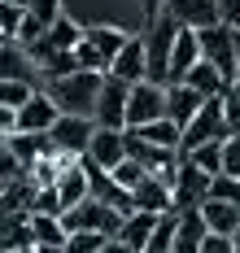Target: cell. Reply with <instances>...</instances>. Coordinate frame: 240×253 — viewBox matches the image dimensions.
I'll return each instance as SVG.
<instances>
[{
  "instance_id": "obj_1",
  "label": "cell",
  "mask_w": 240,
  "mask_h": 253,
  "mask_svg": "<svg viewBox=\"0 0 240 253\" xmlns=\"http://www.w3.org/2000/svg\"><path fill=\"white\" fill-rule=\"evenodd\" d=\"M101 83H105L101 70H70V75H61V79H48L44 92L53 96V105L61 114L92 118L96 114V96H101Z\"/></svg>"
},
{
  "instance_id": "obj_2",
  "label": "cell",
  "mask_w": 240,
  "mask_h": 253,
  "mask_svg": "<svg viewBox=\"0 0 240 253\" xmlns=\"http://www.w3.org/2000/svg\"><path fill=\"white\" fill-rule=\"evenodd\" d=\"M122 218H127V214H118L114 205L87 197V201L70 205V210L61 214V227H66V231H101V236H118Z\"/></svg>"
},
{
  "instance_id": "obj_3",
  "label": "cell",
  "mask_w": 240,
  "mask_h": 253,
  "mask_svg": "<svg viewBox=\"0 0 240 253\" xmlns=\"http://www.w3.org/2000/svg\"><path fill=\"white\" fill-rule=\"evenodd\" d=\"M175 35H179V22L170 13H158L149 22V35H144V52H149V83H166L170 75V48H175Z\"/></svg>"
},
{
  "instance_id": "obj_4",
  "label": "cell",
  "mask_w": 240,
  "mask_h": 253,
  "mask_svg": "<svg viewBox=\"0 0 240 253\" xmlns=\"http://www.w3.org/2000/svg\"><path fill=\"white\" fill-rule=\"evenodd\" d=\"M210 179L201 166H192V157L179 153V162H175V179H170V201L175 210H201L205 197H210Z\"/></svg>"
},
{
  "instance_id": "obj_5",
  "label": "cell",
  "mask_w": 240,
  "mask_h": 253,
  "mask_svg": "<svg viewBox=\"0 0 240 253\" xmlns=\"http://www.w3.org/2000/svg\"><path fill=\"white\" fill-rule=\"evenodd\" d=\"M197 40H201V61H210L227 83H236V31L214 22V26H201Z\"/></svg>"
},
{
  "instance_id": "obj_6",
  "label": "cell",
  "mask_w": 240,
  "mask_h": 253,
  "mask_svg": "<svg viewBox=\"0 0 240 253\" xmlns=\"http://www.w3.org/2000/svg\"><path fill=\"white\" fill-rule=\"evenodd\" d=\"M210 140H227V118H223V96H210L201 101V109L184 123V140H179V153L197 149V144H210Z\"/></svg>"
},
{
  "instance_id": "obj_7",
  "label": "cell",
  "mask_w": 240,
  "mask_h": 253,
  "mask_svg": "<svg viewBox=\"0 0 240 253\" xmlns=\"http://www.w3.org/2000/svg\"><path fill=\"white\" fill-rule=\"evenodd\" d=\"M166 118V83H131V96H127V131L135 126H149Z\"/></svg>"
},
{
  "instance_id": "obj_8",
  "label": "cell",
  "mask_w": 240,
  "mask_h": 253,
  "mask_svg": "<svg viewBox=\"0 0 240 253\" xmlns=\"http://www.w3.org/2000/svg\"><path fill=\"white\" fill-rule=\"evenodd\" d=\"M92 131L96 123L92 118H75V114H61L53 126H48V140H53V149L61 157H83L87 144H92Z\"/></svg>"
},
{
  "instance_id": "obj_9",
  "label": "cell",
  "mask_w": 240,
  "mask_h": 253,
  "mask_svg": "<svg viewBox=\"0 0 240 253\" xmlns=\"http://www.w3.org/2000/svg\"><path fill=\"white\" fill-rule=\"evenodd\" d=\"M127 96H131V83L105 75L101 96H96V114H92V123H96V126H118V131H127Z\"/></svg>"
},
{
  "instance_id": "obj_10",
  "label": "cell",
  "mask_w": 240,
  "mask_h": 253,
  "mask_svg": "<svg viewBox=\"0 0 240 253\" xmlns=\"http://www.w3.org/2000/svg\"><path fill=\"white\" fill-rule=\"evenodd\" d=\"M0 79L31 83V87H40V83H44L40 66L31 61V52H27V44H18V40H4V44H0Z\"/></svg>"
},
{
  "instance_id": "obj_11",
  "label": "cell",
  "mask_w": 240,
  "mask_h": 253,
  "mask_svg": "<svg viewBox=\"0 0 240 253\" xmlns=\"http://www.w3.org/2000/svg\"><path fill=\"white\" fill-rule=\"evenodd\" d=\"M105 75L122 79V83H144V79H149V52H144V40L127 35V44L114 52V61H109Z\"/></svg>"
},
{
  "instance_id": "obj_12",
  "label": "cell",
  "mask_w": 240,
  "mask_h": 253,
  "mask_svg": "<svg viewBox=\"0 0 240 253\" xmlns=\"http://www.w3.org/2000/svg\"><path fill=\"white\" fill-rule=\"evenodd\" d=\"M87 157L101 166V170H118V162L127 157V131H118V126H96L92 131V144H87Z\"/></svg>"
},
{
  "instance_id": "obj_13",
  "label": "cell",
  "mask_w": 240,
  "mask_h": 253,
  "mask_svg": "<svg viewBox=\"0 0 240 253\" xmlns=\"http://www.w3.org/2000/svg\"><path fill=\"white\" fill-rule=\"evenodd\" d=\"M161 13H170L179 26H192V31L223 22V18H218V0H166Z\"/></svg>"
},
{
  "instance_id": "obj_14",
  "label": "cell",
  "mask_w": 240,
  "mask_h": 253,
  "mask_svg": "<svg viewBox=\"0 0 240 253\" xmlns=\"http://www.w3.org/2000/svg\"><path fill=\"white\" fill-rule=\"evenodd\" d=\"M57 118H61V109L53 105V96H48L44 87H35L31 101L18 109V131H48Z\"/></svg>"
},
{
  "instance_id": "obj_15",
  "label": "cell",
  "mask_w": 240,
  "mask_h": 253,
  "mask_svg": "<svg viewBox=\"0 0 240 253\" xmlns=\"http://www.w3.org/2000/svg\"><path fill=\"white\" fill-rule=\"evenodd\" d=\"M201 61V40H197V31L192 26H179V35H175V48H170V75L166 83H184V75Z\"/></svg>"
},
{
  "instance_id": "obj_16",
  "label": "cell",
  "mask_w": 240,
  "mask_h": 253,
  "mask_svg": "<svg viewBox=\"0 0 240 253\" xmlns=\"http://www.w3.org/2000/svg\"><path fill=\"white\" fill-rule=\"evenodd\" d=\"M131 201H135V210H149V214H166V210H175V201H170V179L144 175L131 188Z\"/></svg>"
},
{
  "instance_id": "obj_17",
  "label": "cell",
  "mask_w": 240,
  "mask_h": 253,
  "mask_svg": "<svg viewBox=\"0 0 240 253\" xmlns=\"http://www.w3.org/2000/svg\"><path fill=\"white\" fill-rule=\"evenodd\" d=\"M57 197H61V214L70 210V205H79L87 201V175H83V166H79V157H66V166L57 170Z\"/></svg>"
},
{
  "instance_id": "obj_18",
  "label": "cell",
  "mask_w": 240,
  "mask_h": 253,
  "mask_svg": "<svg viewBox=\"0 0 240 253\" xmlns=\"http://www.w3.org/2000/svg\"><path fill=\"white\" fill-rule=\"evenodd\" d=\"M153 223H158V214H149V210H131V214L122 218V227H118V240H122L127 249L144 253V249H149V236H153Z\"/></svg>"
},
{
  "instance_id": "obj_19",
  "label": "cell",
  "mask_w": 240,
  "mask_h": 253,
  "mask_svg": "<svg viewBox=\"0 0 240 253\" xmlns=\"http://www.w3.org/2000/svg\"><path fill=\"white\" fill-rule=\"evenodd\" d=\"M201 101H205V96H197L188 83H166V118H170V123L184 126L188 118L201 109Z\"/></svg>"
},
{
  "instance_id": "obj_20",
  "label": "cell",
  "mask_w": 240,
  "mask_h": 253,
  "mask_svg": "<svg viewBox=\"0 0 240 253\" xmlns=\"http://www.w3.org/2000/svg\"><path fill=\"white\" fill-rule=\"evenodd\" d=\"M205 218L201 210H179V236H175V249L170 253H201V240H205Z\"/></svg>"
},
{
  "instance_id": "obj_21",
  "label": "cell",
  "mask_w": 240,
  "mask_h": 253,
  "mask_svg": "<svg viewBox=\"0 0 240 253\" xmlns=\"http://www.w3.org/2000/svg\"><path fill=\"white\" fill-rule=\"evenodd\" d=\"M201 218H205V227L210 231H218V236H236L240 231V205H232V201H205L201 205Z\"/></svg>"
},
{
  "instance_id": "obj_22",
  "label": "cell",
  "mask_w": 240,
  "mask_h": 253,
  "mask_svg": "<svg viewBox=\"0 0 240 253\" xmlns=\"http://www.w3.org/2000/svg\"><path fill=\"white\" fill-rule=\"evenodd\" d=\"M184 83L192 87V92H197V96H205V101H210V96H223V92L232 87V83H227V79L218 75V70H214L210 61H197V66H192V70L184 75Z\"/></svg>"
},
{
  "instance_id": "obj_23",
  "label": "cell",
  "mask_w": 240,
  "mask_h": 253,
  "mask_svg": "<svg viewBox=\"0 0 240 253\" xmlns=\"http://www.w3.org/2000/svg\"><path fill=\"white\" fill-rule=\"evenodd\" d=\"M175 236H179V210H166V214H158L153 236H149V249H144V253H170V249H175Z\"/></svg>"
},
{
  "instance_id": "obj_24",
  "label": "cell",
  "mask_w": 240,
  "mask_h": 253,
  "mask_svg": "<svg viewBox=\"0 0 240 253\" xmlns=\"http://www.w3.org/2000/svg\"><path fill=\"white\" fill-rule=\"evenodd\" d=\"M83 40L101 52L105 61H114V52L127 44V31H118V26H83Z\"/></svg>"
},
{
  "instance_id": "obj_25",
  "label": "cell",
  "mask_w": 240,
  "mask_h": 253,
  "mask_svg": "<svg viewBox=\"0 0 240 253\" xmlns=\"http://www.w3.org/2000/svg\"><path fill=\"white\" fill-rule=\"evenodd\" d=\"M135 135H144V140H149V144H158V149H179L184 126L170 123V118H158V123H149V126H135Z\"/></svg>"
},
{
  "instance_id": "obj_26",
  "label": "cell",
  "mask_w": 240,
  "mask_h": 253,
  "mask_svg": "<svg viewBox=\"0 0 240 253\" xmlns=\"http://www.w3.org/2000/svg\"><path fill=\"white\" fill-rule=\"evenodd\" d=\"M70 231L61 227V214H31V240L35 245H66Z\"/></svg>"
},
{
  "instance_id": "obj_27",
  "label": "cell",
  "mask_w": 240,
  "mask_h": 253,
  "mask_svg": "<svg viewBox=\"0 0 240 253\" xmlns=\"http://www.w3.org/2000/svg\"><path fill=\"white\" fill-rule=\"evenodd\" d=\"M188 157H192V166H201L205 175H218V170H223V140L197 144V149H188Z\"/></svg>"
},
{
  "instance_id": "obj_28",
  "label": "cell",
  "mask_w": 240,
  "mask_h": 253,
  "mask_svg": "<svg viewBox=\"0 0 240 253\" xmlns=\"http://www.w3.org/2000/svg\"><path fill=\"white\" fill-rule=\"evenodd\" d=\"M31 83H13V79H0V109H22L31 101Z\"/></svg>"
},
{
  "instance_id": "obj_29",
  "label": "cell",
  "mask_w": 240,
  "mask_h": 253,
  "mask_svg": "<svg viewBox=\"0 0 240 253\" xmlns=\"http://www.w3.org/2000/svg\"><path fill=\"white\" fill-rule=\"evenodd\" d=\"M31 214H61V197H57V183H35V197H31Z\"/></svg>"
},
{
  "instance_id": "obj_30",
  "label": "cell",
  "mask_w": 240,
  "mask_h": 253,
  "mask_svg": "<svg viewBox=\"0 0 240 253\" xmlns=\"http://www.w3.org/2000/svg\"><path fill=\"white\" fill-rule=\"evenodd\" d=\"M105 240H109V236H101V231H70L61 249H66V253H101Z\"/></svg>"
},
{
  "instance_id": "obj_31",
  "label": "cell",
  "mask_w": 240,
  "mask_h": 253,
  "mask_svg": "<svg viewBox=\"0 0 240 253\" xmlns=\"http://www.w3.org/2000/svg\"><path fill=\"white\" fill-rule=\"evenodd\" d=\"M22 22H27V4H9V0H0V31H4L9 40H18Z\"/></svg>"
},
{
  "instance_id": "obj_32",
  "label": "cell",
  "mask_w": 240,
  "mask_h": 253,
  "mask_svg": "<svg viewBox=\"0 0 240 253\" xmlns=\"http://www.w3.org/2000/svg\"><path fill=\"white\" fill-rule=\"evenodd\" d=\"M210 197L214 201H232V205H240V179H232V175H214L210 179ZM205 197V201H210Z\"/></svg>"
},
{
  "instance_id": "obj_33",
  "label": "cell",
  "mask_w": 240,
  "mask_h": 253,
  "mask_svg": "<svg viewBox=\"0 0 240 253\" xmlns=\"http://www.w3.org/2000/svg\"><path fill=\"white\" fill-rule=\"evenodd\" d=\"M223 118H227V135H240V83L223 92Z\"/></svg>"
},
{
  "instance_id": "obj_34",
  "label": "cell",
  "mask_w": 240,
  "mask_h": 253,
  "mask_svg": "<svg viewBox=\"0 0 240 253\" xmlns=\"http://www.w3.org/2000/svg\"><path fill=\"white\" fill-rule=\"evenodd\" d=\"M75 61H79V70H101V75L109 70V61H105L96 48H92L87 40H79V44H75Z\"/></svg>"
},
{
  "instance_id": "obj_35",
  "label": "cell",
  "mask_w": 240,
  "mask_h": 253,
  "mask_svg": "<svg viewBox=\"0 0 240 253\" xmlns=\"http://www.w3.org/2000/svg\"><path fill=\"white\" fill-rule=\"evenodd\" d=\"M218 175L240 179V135H227V140H223V170H218Z\"/></svg>"
},
{
  "instance_id": "obj_36",
  "label": "cell",
  "mask_w": 240,
  "mask_h": 253,
  "mask_svg": "<svg viewBox=\"0 0 240 253\" xmlns=\"http://www.w3.org/2000/svg\"><path fill=\"white\" fill-rule=\"evenodd\" d=\"M27 13L40 18L44 26H53L57 18H61V0H27Z\"/></svg>"
},
{
  "instance_id": "obj_37",
  "label": "cell",
  "mask_w": 240,
  "mask_h": 253,
  "mask_svg": "<svg viewBox=\"0 0 240 253\" xmlns=\"http://www.w3.org/2000/svg\"><path fill=\"white\" fill-rule=\"evenodd\" d=\"M144 175H149V170H144L135 157H122V162H118V170H114V179H118L122 188H135V183H140Z\"/></svg>"
},
{
  "instance_id": "obj_38",
  "label": "cell",
  "mask_w": 240,
  "mask_h": 253,
  "mask_svg": "<svg viewBox=\"0 0 240 253\" xmlns=\"http://www.w3.org/2000/svg\"><path fill=\"white\" fill-rule=\"evenodd\" d=\"M218 18H223V26L240 31V0H218Z\"/></svg>"
},
{
  "instance_id": "obj_39",
  "label": "cell",
  "mask_w": 240,
  "mask_h": 253,
  "mask_svg": "<svg viewBox=\"0 0 240 253\" xmlns=\"http://www.w3.org/2000/svg\"><path fill=\"white\" fill-rule=\"evenodd\" d=\"M201 253H232V236L205 231V240H201Z\"/></svg>"
},
{
  "instance_id": "obj_40",
  "label": "cell",
  "mask_w": 240,
  "mask_h": 253,
  "mask_svg": "<svg viewBox=\"0 0 240 253\" xmlns=\"http://www.w3.org/2000/svg\"><path fill=\"white\" fill-rule=\"evenodd\" d=\"M18 131V109H0V144Z\"/></svg>"
},
{
  "instance_id": "obj_41",
  "label": "cell",
  "mask_w": 240,
  "mask_h": 253,
  "mask_svg": "<svg viewBox=\"0 0 240 253\" xmlns=\"http://www.w3.org/2000/svg\"><path fill=\"white\" fill-rule=\"evenodd\" d=\"M140 9H144V18L153 22V18H158L161 9H166V0H140Z\"/></svg>"
},
{
  "instance_id": "obj_42",
  "label": "cell",
  "mask_w": 240,
  "mask_h": 253,
  "mask_svg": "<svg viewBox=\"0 0 240 253\" xmlns=\"http://www.w3.org/2000/svg\"><path fill=\"white\" fill-rule=\"evenodd\" d=\"M101 253H135V249H127V245H122L118 236H109L105 245H101Z\"/></svg>"
},
{
  "instance_id": "obj_43",
  "label": "cell",
  "mask_w": 240,
  "mask_h": 253,
  "mask_svg": "<svg viewBox=\"0 0 240 253\" xmlns=\"http://www.w3.org/2000/svg\"><path fill=\"white\" fill-rule=\"evenodd\" d=\"M35 249H40V253H66L61 245H35Z\"/></svg>"
},
{
  "instance_id": "obj_44",
  "label": "cell",
  "mask_w": 240,
  "mask_h": 253,
  "mask_svg": "<svg viewBox=\"0 0 240 253\" xmlns=\"http://www.w3.org/2000/svg\"><path fill=\"white\" fill-rule=\"evenodd\" d=\"M236 83H240V31H236Z\"/></svg>"
},
{
  "instance_id": "obj_45",
  "label": "cell",
  "mask_w": 240,
  "mask_h": 253,
  "mask_svg": "<svg viewBox=\"0 0 240 253\" xmlns=\"http://www.w3.org/2000/svg\"><path fill=\"white\" fill-rule=\"evenodd\" d=\"M232 253H240V231H236V236H232Z\"/></svg>"
},
{
  "instance_id": "obj_46",
  "label": "cell",
  "mask_w": 240,
  "mask_h": 253,
  "mask_svg": "<svg viewBox=\"0 0 240 253\" xmlns=\"http://www.w3.org/2000/svg\"><path fill=\"white\" fill-rule=\"evenodd\" d=\"M22 253H40V249H35V245H31V249H22Z\"/></svg>"
},
{
  "instance_id": "obj_47",
  "label": "cell",
  "mask_w": 240,
  "mask_h": 253,
  "mask_svg": "<svg viewBox=\"0 0 240 253\" xmlns=\"http://www.w3.org/2000/svg\"><path fill=\"white\" fill-rule=\"evenodd\" d=\"M4 40H9V35H4V31H0V44H4Z\"/></svg>"
},
{
  "instance_id": "obj_48",
  "label": "cell",
  "mask_w": 240,
  "mask_h": 253,
  "mask_svg": "<svg viewBox=\"0 0 240 253\" xmlns=\"http://www.w3.org/2000/svg\"><path fill=\"white\" fill-rule=\"evenodd\" d=\"M0 197H4V179H0Z\"/></svg>"
}]
</instances>
